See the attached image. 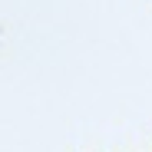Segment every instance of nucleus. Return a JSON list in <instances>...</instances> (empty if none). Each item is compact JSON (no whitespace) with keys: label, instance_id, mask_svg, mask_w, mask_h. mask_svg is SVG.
Returning <instances> with one entry per match:
<instances>
[]
</instances>
